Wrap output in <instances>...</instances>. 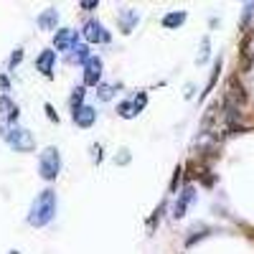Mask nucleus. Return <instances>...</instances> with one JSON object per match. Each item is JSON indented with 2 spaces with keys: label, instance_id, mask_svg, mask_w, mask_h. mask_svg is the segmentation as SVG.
<instances>
[{
  "label": "nucleus",
  "instance_id": "f257e3e1",
  "mask_svg": "<svg viewBox=\"0 0 254 254\" xmlns=\"http://www.w3.org/2000/svg\"><path fill=\"white\" fill-rule=\"evenodd\" d=\"M54 216H56V193L46 188L36 196V201L31 206V214H28V224L31 226H46Z\"/></svg>",
  "mask_w": 254,
  "mask_h": 254
},
{
  "label": "nucleus",
  "instance_id": "f03ea898",
  "mask_svg": "<svg viewBox=\"0 0 254 254\" xmlns=\"http://www.w3.org/2000/svg\"><path fill=\"white\" fill-rule=\"evenodd\" d=\"M61 171V158H59V150L56 147H46L38 158V173L44 181H54Z\"/></svg>",
  "mask_w": 254,
  "mask_h": 254
},
{
  "label": "nucleus",
  "instance_id": "7ed1b4c3",
  "mask_svg": "<svg viewBox=\"0 0 254 254\" xmlns=\"http://www.w3.org/2000/svg\"><path fill=\"white\" fill-rule=\"evenodd\" d=\"M5 140H8V145L13 147V150H18V153H31L33 147H36L33 135L28 130H23V127H18V125L5 135Z\"/></svg>",
  "mask_w": 254,
  "mask_h": 254
},
{
  "label": "nucleus",
  "instance_id": "20e7f679",
  "mask_svg": "<svg viewBox=\"0 0 254 254\" xmlns=\"http://www.w3.org/2000/svg\"><path fill=\"white\" fill-rule=\"evenodd\" d=\"M15 122H18V107L8 97H0V132H3V137L15 127Z\"/></svg>",
  "mask_w": 254,
  "mask_h": 254
},
{
  "label": "nucleus",
  "instance_id": "39448f33",
  "mask_svg": "<svg viewBox=\"0 0 254 254\" xmlns=\"http://www.w3.org/2000/svg\"><path fill=\"white\" fill-rule=\"evenodd\" d=\"M81 33H84V38H87V41H92V44H107V41H110V33L104 31V26L97 23V20H87Z\"/></svg>",
  "mask_w": 254,
  "mask_h": 254
},
{
  "label": "nucleus",
  "instance_id": "423d86ee",
  "mask_svg": "<svg viewBox=\"0 0 254 254\" xmlns=\"http://www.w3.org/2000/svg\"><path fill=\"white\" fill-rule=\"evenodd\" d=\"M99 79H102V61L97 56H92L84 64V84H87V87H97Z\"/></svg>",
  "mask_w": 254,
  "mask_h": 254
},
{
  "label": "nucleus",
  "instance_id": "0eeeda50",
  "mask_svg": "<svg viewBox=\"0 0 254 254\" xmlns=\"http://www.w3.org/2000/svg\"><path fill=\"white\" fill-rule=\"evenodd\" d=\"M54 46H56L59 51H69V49H74V46H76V31H71V28H61V31H56V36H54Z\"/></svg>",
  "mask_w": 254,
  "mask_h": 254
},
{
  "label": "nucleus",
  "instance_id": "6e6552de",
  "mask_svg": "<svg viewBox=\"0 0 254 254\" xmlns=\"http://www.w3.org/2000/svg\"><path fill=\"white\" fill-rule=\"evenodd\" d=\"M239 56H242V69L247 71V69L252 66V64H254V31H249V33L244 36Z\"/></svg>",
  "mask_w": 254,
  "mask_h": 254
},
{
  "label": "nucleus",
  "instance_id": "1a4fd4ad",
  "mask_svg": "<svg viewBox=\"0 0 254 254\" xmlns=\"http://www.w3.org/2000/svg\"><path fill=\"white\" fill-rule=\"evenodd\" d=\"M54 64H56V51H41V56L36 59V66L41 74L51 76L54 74Z\"/></svg>",
  "mask_w": 254,
  "mask_h": 254
},
{
  "label": "nucleus",
  "instance_id": "9d476101",
  "mask_svg": "<svg viewBox=\"0 0 254 254\" xmlns=\"http://www.w3.org/2000/svg\"><path fill=\"white\" fill-rule=\"evenodd\" d=\"M193 198H196V193H193V188H186L183 193H181V198L176 201V208H173V216L176 219H181L183 214H186V208H188V203H193Z\"/></svg>",
  "mask_w": 254,
  "mask_h": 254
},
{
  "label": "nucleus",
  "instance_id": "9b49d317",
  "mask_svg": "<svg viewBox=\"0 0 254 254\" xmlns=\"http://www.w3.org/2000/svg\"><path fill=\"white\" fill-rule=\"evenodd\" d=\"M94 120H97V110H92V107H81V110L74 112V122L79 127H92Z\"/></svg>",
  "mask_w": 254,
  "mask_h": 254
},
{
  "label": "nucleus",
  "instance_id": "f8f14e48",
  "mask_svg": "<svg viewBox=\"0 0 254 254\" xmlns=\"http://www.w3.org/2000/svg\"><path fill=\"white\" fill-rule=\"evenodd\" d=\"M135 23H137V10H130V8H125V10L120 13V28H122L125 33H130Z\"/></svg>",
  "mask_w": 254,
  "mask_h": 254
},
{
  "label": "nucleus",
  "instance_id": "ddd939ff",
  "mask_svg": "<svg viewBox=\"0 0 254 254\" xmlns=\"http://www.w3.org/2000/svg\"><path fill=\"white\" fill-rule=\"evenodd\" d=\"M56 20H59V13H56L54 8H49L46 13L38 15V26L44 28V31H54V28H56Z\"/></svg>",
  "mask_w": 254,
  "mask_h": 254
},
{
  "label": "nucleus",
  "instance_id": "4468645a",
  "mask_svg": "<svg viewBox=\"0 0 254 254\" xmlns=\"http://www.w3.org/2000/svg\"><path fill=\"white\" fill-rule=\"evenodd\" d=\"M181 23H186V13H183V10H181V13L173 10V13H168V15L163 18V26H165V28H178Z\"/></svg>",
  "mask_w": 254,
  "mask_h": 254
},
{
  "label": "nucleus",
  "instance_id": "2eb2a0df",
  "mask_svg": "<svg viewBox=\"0 0 254 254\" xmlns=\"http://www.w3.org/2000/svg\"><path fill=\"white\" fill-rule=\"evenodd\" d=\"M92 56H89V49L84 46V44H79V46H74V61H79V64H87Z\"/></svg>",
  "mask_w": 254,
  "mask_h": 254
},
{
  "label": "nucleus",
  "instance_id": "dca6fc26",
  "mask_svg": "<svg viewBox=\"0 0 254 254\" xmlns=\"http://www.w3.org/2000/svg\"><path fill=\"white\" fill-rule=\"evenodd\" d=\"M81 102H84V87H76L74 94H71V110H81Z\"/></svg>",
  "mask_w": 254,
  "mask_h": 254
},
{
  "label": "nucleus",
  "instance_id": "f3484780",
  "mask_svg": "<svg viewBox=\"0 0 254 254\" xmlns=\"http://www.w3.org/2000/svg\"><path fill=\"white\" fill-rule=\"evenodd\" d=\"M117 112L125 117V120H130V117H135L137 112H135V107H132V102H122L120 107H117Z\"/></svg>",
  "mask_w": 254,
  "mask_h": 254
},
{
  "label": "nucleus",
  "instance_id": "a211bd4d",
  "mask_svg": "<svg viewBox=\"0 0 254 254\" xmlns=\"http://www.w3.org/2000/svg\"><path fill=\"white\" fill-rule=\"evenodd\" d=\"M145 104H147V97H145V94H140V97H135V99H132V107H135V112H140V110L145 107Z\"/></svg>",
  "mask_w": 254,
  "mask_h": 254
},
{
  "label": "nucleus",
  "instance_id": "6ab92c4d",
  "mask_svg": "<svg viewBox=\"0 0 254 254\" xmlns=\"http://www.w3.org/2000/svg\"><path fill=\"white\" fill-rule=\"evenodd\" d=\"M208 56V38H203V46H201V56H198V64H203Z\"/></svg>",
  "mask_w": 254,
  "mask_h": 254
},
{
  "label": "nucleus",
  "instance_id": "aec40b11",
  "mask_svg": "<svg viewBox=\"0 0 254 254\" xmlns=\"http://www.w3.org/2000/svg\"><path fill=\"white\" fill-rule=\"evenodd\" d=\"M112 92H115L112 87H99V99H110V97H112Z\"/></svg>",
  "mask_w": 254,
  "mask_h": 254
},
{
  "label": "nucleus",
  "instance_id": "412c9836",
  "mask_svg": "<svg viewBox=\"0 0 254 254\" xmlns=\"http://www.w3.org/2000/svg\"><path fill=\"white\" fill-rule=\"evenodd\" d=\"M252 10H254V3H249V5L244 8V20H242V26H247V23H249V18H252Z\"/></svg>",
  "mask_w": 254,
  "mask_h": 254
},
{
  "label": "nucleus",
  "instance_id": "4be33fe9",
  "mask_svg": "<svg viewBox=\"0 0 254 254\" xmlns=\"http://www.w3.org/2000/svg\"><path fill=\"white\" fill-rule=\"evenodd\" d=\"M20 59H23V51H20V49H18V51H15V54L10 56V66H15V64H18Z\"/></svg>",
  "mask_w": 254,
  "mask_h": 254
},
{
  "label": "nucleus",
  "instance_id": "5701e85b",
  "mask_svg": "<svg viewBox=\"0 0 254 254\" xmlns=\"http://www.w3.org/2000/svg\"><path fill=\"white\" fill-rule=\"evenodd\" d=\"M46 112H49V120H56V122H59V115L54 112V107H51V104H46Z\"/></svg>",
  "mask_w": 254,
  "mask_h": 254
},
{
  "label": "nucleus",
  "instance_id": "b1692460",
  "mask_svg": "<svg viewBox=\"0 0 254 254\" xmlns=\"http://www.w3.org/2000/svg\"><path fill=\"white\" fill-rule=\"evenodd\" d=\"M81 8H97L94 0H87V3H81Z\"/></svg>",
  "mask_w": 254,
  "mask_h": 254
},
{
  "label": "nucleus",
  "instance_id": "393cba45",
  "mask_svg": "<svg viewBox=\"0 0 254 254\" xmlns=\"http://www.w3.org/2000/svg\"><path fill=\"white\" fill-rule=\"evenodd\" d=\"M10 254H18V252H10Z\"/></svg>",
  "mask_w": 254,
  "mask_h": 254
}]
</instances>
